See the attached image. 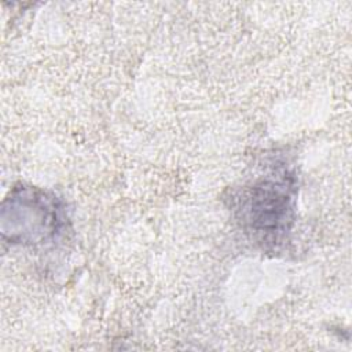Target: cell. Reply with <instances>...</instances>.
Returning a JSON list of instances; mask_svg holds the SVG:
<instances>
[{
    "mask_svg": "<svg viewBox=\"0 0 352 352\" xmlns=\"http://www.w3.org/2000/svg\"><path fill=\"white\" fill-rule=\"evenodd\" d=\"M3 219H10V227H3V235L10 234L12 243H47L62 231L65 214L59 199L36 187H16L3 204Z\"/></svg>",
    "mask_w": 352,
    "mask_h": 352,
    "instance_id": "obj_2",
    "label": "cell"
},
{
    "mask_svg": "<svg viewBox=\"0 0 352 352\" xmlns=\"http://www.w3.org/2000/svg\"><path fill=\"white\" fill-rule=\"evenodd\" d=\"M294 179L287 172L245 186L236 197L238 221L261 243L283 241L294 220Z\"/></svg>",
    "mask_w": 352,
    "mask_h": 352,
    "instance_id": "obj_1",
    "label": "cell"
}]
</instances>
